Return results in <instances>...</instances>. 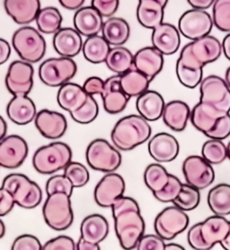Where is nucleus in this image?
Returning a JSON list of instances; mask_svg holds the SVG:
<instances>
[{
  "mask_svg": "<svg viewBox=\"0 0 230 250\" xmlns=\"http://www.w3.org/2000/svg\"><path fill=\"white\" fill-rule=\"evenodd\" d=\"M148 148L150 156L158 163L173 162L180 151L176 137L164 132L154 136L148 143Z\"/></svg>",
  "mask_w": 230,
  "mask_h": 250,
  "instance_id": "nucleus-19",
  "label": "nucleus"
},
{
  "mask_svg": "<svg viewBox=\"0 0 230 250\" xmlns=\"http://www.w3.org/2000/svg\"><path fill=\"white\" fill-rule=\"evenodd\" d=\"M118 0H93L92 6L98 11L102 17H112L119 7Z\"/></svg>",
  "mask_w": 230,
  "mask_h": 250,
  "instance_id": "nucleus-51",
  "label": "nucleus"
},
{
  "mask_svg": "<svg viewBox=\"0 0 230 250\" xmlns=\"http://www.w3.org/2000/svg\"><path fill=\"white\" fill-rule=\"evenodd\" d=\"M164 105L162 95L152 90H148L138 96L136 103L138 113L147 121L159 120L163 115Z\"/></svg>",
  "mask_w": 230,
  "mask_h": 250,
  "instance_id": "nucleus-29",
  "label": "nucleus"
},
{
  "mask_svg": "<svg viewBox=\"0 0 230 250\" xmlns=\"http://www.w3.org/2000/svg\"><path fill=\"white\" fill-rule=\"evenodd\" d=\"M104 81L97 76L89 77L87 81L85 82L83 88L88 95H102L104 91Z\"/></svg>",
  "mask_w": 230,
  "mask_h": 250,
  "instance_id": "nucleus-53",
  "label": "nucleus"
},
{
  "mask_svg": "<svg viewBox=\"0 0 230 250\" xmlns=\"http://www.w3.org/2000/svg\"><path fill=\"white\" fill-rule=\"evenodd\" d=\"M110 44L103 36L94 35L86 40L83 44L82 51L86 60L93 63L100 64L106 61L109 54Z\"/></svg>",
  "mask_w": 230,
  "mask_h": 250,
  "instance_id": "nucleus-35",
  "label": "nucleus"
},
{
  "mask_svg": "<svg viewBox=\"0 0 230 250\" xmlns=\"http://www.w3.org/2000/svg\"><path fill=\"white\" fill-rule=\"evenodd\" d=\"M88 98V94L84 88L74 83H67L61 86L57 96L61 108L70 113L80 109Z\"/></svg>",
  "mask_w": 230,
  "mask_h": 250,
  "instance_id": "nucleus-30",
  "label": "nucleus"
},
{
  "mask_svg": "<svg viewBox=\"0 0 230 250\" xmlns=\"http://www.w3.org/2000/svg\"><path fill=\"white\" fill-rule=\"evenodd\" d=\"M60 3L69 10H79L85 3L84 0H60Z\"/></svg>",
  "mask_w": 230,
  "mask_h": 250,
  "instance_id": "nucleus-56",
  "label": "nucleus"
},
{
  "mask_svg": "<svg viewBox=\"0 0 230 250\" xmlns=\"http://www.w3.org/2000/svg\"><path fill=\"white\" fill-rule=\"evenodd\" d=\"M202 156L210 164H220L228 158V148L221 140L210 139L204 143Z\"/></svg>",
  "mask_w": 230,
  "mask_h": 250,
  "instance_id": "nucleus-40",
  "label": "nucleus"
},
{
  "mask_svg": "<svg viewBox=\"0 0 230 250\" xmlns=\"http://www.w3.org/2000/svg\"><path fill=\"white\" fill-rule=\"evenodd\" d=\"M201 201L200 190L196 188L183 183L182 189L178 196L173 201V204L184 212L194 210Z\"/></svg>",
  "mask_w": 230,
  "mask_h": 250,
  "instance_id": "nucleus-39",
  "label": "nucleus"
},
{
  "mask_svg": "<svg viewBox=\"0 0 230 250\" xmlns=\"http://www.w3.org/2000/svg\"><path fill=\"white\" fill-rule=\"evenodd\" d=\"M176 75L179 82L185 87L193 89L203 81V70H194L187 68L176 62Z\"/></svg>",
  "mask_w": 230,
  "mask_h": 250,
  "instance_id": "nucleus-44",
  "label": "nucleus"
},
{
  "mask_svg": "<svg viewBox=\"0 0 230 250\" xmlns=\"http://www.w3.org/2000/svg\"><path fill=\"white\" fill-rule=\"evenodd\" d=\"M200 102L225 113L230 112V88L221 77L208 76L201 83Z\"/></svg>",
  "mask_w": 230,
  "mask_h": 250,
  "instance_id": "nucleus-12",
  "label": "nucleus"
},
{
  "mask_svg": "<svg viewBox=\"0 0 230 250\" xmlns=\"http://www.w3.org/2000/svg\"><path fill=\"white\" fill-rule=\"evenodd\" d=\"M53 47L62 58L71 59L82 50V37L76 29L61 28L54 34Z\"/></svg>",
  "mask_w": 230,
  "mask_h": 250,
  "instance_id": "nucleus-23",
  "label": "nucleus"
},
{
  "mask_svg": "<svg viewBox=\"0 0 230 250\" xmlns=\"http://www.w3.org/2000/svg\"><path fill=\"white\" fill-rule=\"evenodd\" d=\"M151 42L154 48L162 54L165 56L175 54L181 44L180 33L175 25L162 22L154 29Z\"/></svg>",
  "mask_w": 230,
  "mask_h": 250,
  "instance_id": "nucleus-22",
  "label": "nucleus"
},
{
  "mask_svg": "<svg viewBox=\"0 0 230 250\" xmlns=\"http://www.w3.org/2000/svg\"><path fill=\"white\" fill-rule=\"evenodd\" d=\"M151 131L148 121L140 115H130L115 124L111 137L118 149L130 151L148 140Z\"/></svg>",
  "mask_w": 230,
  "mask_h": 250,
  "instance_id": "nucleus-2",
  "label": "nucleus"
},
{
  "mask_svg": "<svg viewBox=\"0 0 230 250\" xmlns=\"http://www.w3.org/2000/svg\"><path fill=\"white\" fill-rule=\"evenodd\" d=\"M13 250H41L43 246L40 240L33 235H22L16 239L12 246Z\"/></svg>",
  "mask_w": 230,
  "mask_h": 250,
  "instance_id": "nucleus-49",
  "label": "nucleus"
},
{
  "mask_svg": "<svg viewBox=\"0 0 230 250\" xmlns=\"http://www.w3.org/2000/svg\"><path fill=\"white\" fill-rule=\"evenodd\" d=\"M2 188L11 193L17 205L25 209L38 207L43 199L40 187L25 175L13 173L6 176Z\"/></svg>",
  "mask_w": 230,
  "mask_h": 250,
  "instance_id": "nucleus-6",
  "label": "nucleus"
},
{
  "mask_svg": "<svg viewBox=\"0 0 230 250\" xmlns=\"http://www.w3.org/2000/svg\"><path fill=\"white\" fill-rule=\"evenodd\" d=\"M115 232L123 250L136 249L145 232V222L140 209L132 197L121 196L112 206Z\"/></svg>",
  "mask_w": 230,
  "mask_h": 250,
  "instance_id": "nucleus-1",
  "label": "nucleus"
},
{
  "mask_svg": "<svg viewBox=\"0 0 230 250\" xmlns=\"http://www.w3.org/2000/svg\"><path fill=\"white\" fill-rule=\"evenodd\" d=\"M134 56L124 47H115L111 49L106 59V65L110 70L121 76L133 68Z\"/></svg>",
  "mask_w": 230,
  "mask_h": 250,
  "instance_id": "nucleus-36",
  "label": "nucleus"
},
{
  "mask_svg": "<svg viewBox=\"0 0 230 250\" xmlns=\"http://www.w3.org/2000/svg\"><path fill=\"white\" fill-rule=\"evenodd\" d=\"M5 232H6V227H5V224H4V223H3V222L1 221V219H0V239H2V238L4 237Z\"/></svg>",
  "mask_w": 230,
  "mask_h": 250,
  "instance_id": "nucleus-62",
  "label": "nucleus"
},
{
  "mask_svg": "<svg viewBox=\"0 0 230 250\" xmlns=\"http://www.w3.org/2000/svg\"><path fill=\"white\" fill-rule=\"evenodd\" d=\"M33 67L25 61L16 60L9 65L6 76V86L9 93L27 95L33 86Z\"/></svg>",
  "mask_w": 230,
  "mask_h": 250,
  "instance_id": "nucleus-15",
  "label": "nucleus"
},
{
  "mask_svg": "<svg viewBox=\"0 0 230 250\" xmlns=\"http://www.w3.org/2000/svg\"><path fill=\"white\" fill-rule=\"evenodd\" d=\"M208 205L211 212L219 216L230 214V185L221 183L212 188L208 194Z\"/></svg>",
  "mask_w": 230,
  "mask_h": 250,
  "instance_id": "nucleus-34",
  "label": "nucleus"
},
{
  "mask_svg": "<svg viewBox=\"0 0 230 250\" xmlns=\"http://www.w3.org/2000/svg\"><path fill=\"white\" fill-rule=\"evenodd\" d=\"M99 113L98 104L92 95H88L86 104L79 109L71 112L72 119L79 124H89L97 118Z\"/></svg>",
  "mask_w": 230,
  "mask_h": 250,
  "instance_id": "nucleus-42",
  "label": "nucleus"
},
{
  "mask_svg": "<svg viewBox=\"0 0 230 250\" xmlns=\"http://www.w3.org/2000/svg\"><path fill=\"white\" fill-rule=\"evenodd\" d=\"M227 148H228V158L230 159V142L229 143V145H228Z\"/></svg>",
  "mask_w": 230,
  "mask_h": 250,
  "instance_id": "nucleus-64",
  "label": "nucleus"
},
{
  "mask_svg": "<svg viewBox=\"0 0 230 250\" xmlns=\"http://www.w3.org/2000/svg\"><path fill=\"white\" fill-rule=\"evenodd\" d=\"M102 33L110 45L121 47L130 38L131 29L124 19L112 17L104 22Z\"/></svg>",
  "mask_w": 230,
  "mask_h": 250,
  "instance_id": "nucleus-32",
  "label": "nucleus"
},
{
  "mask_svg": "<svg viewBox=\"0 0 230 250\" xmlns=\"http://www.w3.org/2000/svg\"><path fill=\"white\" fill-rule=\"evenodd\" d=\"M121 76H112L104 81V87L102 98L104 108L110 114H118L122 112L127 107L130 97L121 90Z\"/></svg>",
  "mask_w": 230,
  "mask_h": 250,
  "instance_id": "nucleus-20",
  "label": "nucleus"
},
{
  "mask_svg": "<svg viewBox=\"0 0 230 250\" xmlns=\"http://www.w3.org/2000/svg\"><path fill=\"white\" fill-rule=\"evenodd\" d=\"M166 0H141L138 2L137 18L143 27L155 29L163 22Z\"/></svg>",
  "mask_w": 230,
  "mask_h": 250,
  "instance_id": "nucleus-26",
  "label": "nucleus"
},
{
  "mask_svg": "<svg viewBox=\"0 0 230 250\" xmlns=\"http://www.w3.org/2000/svg\"><path fill=\"white\" fill-rule=\"evenodd\" d=\"M28 155L25 140L17 135L5 137L0 141V166L5 169L19 168Z\"/></svg>",
  "mask_w": 230,
  "mask_h": 250,
  "instance_id": "nucleus-16",
  "label": "nucleus"
},
{
  "mask_svg": "<svg viewBox=\"0 0 230 250\" xmlns=\"http://www.w3.org/2000/svg\"><path fill=\"white\" fill-rule=\"evenodd\" d=\"M36 22L41 33H57L61 29L62 16L61 12L55 7H45L39 12Z\"/></svg>",
  "mask_w": 230,
  "mask_h": 250,
  "instance_id": "nucleus-37",
  "label": "nucleus"
},
{
  "mask_svg": "<svg viewBox=\"0 0 230 250\" xmlns=\"http://www.w3.org/2000/svg\"><path fill=\"white\" fill-rule=\"evenodd\" d=\"M188 3L197 10H206L214 4L213 0H189Z\"/></svg>",
  "mask_w": 230,
  "mask_h": 250,
  "instance_id": "nucleus-55",
  "label": "nucleus"
},
{
  "mask_svg": "<svg viewBox=\"0 0 230 250\" xmlns=\"http://www.w3.org/2000/svg\"><path fill=\"white\" fill-rule=\"evenodd\" d=\"M81 238L93 244H99L108 235L109 224L100 214H92L85 218L80 227Z\"/></svg>",
  "mask_w": 230,
  "mask_h": 250,
  "instance_id": "nucleus-31",
  "label": "nucleus"
},
{
  "mask_svg": "<svg viewBox=\"0 0 230 250\" xmlns=\"http://www.w3.org/2000/svg\"><path fill=\"white\" fill-rule=\"evenodd\" d=\"M77 64L69 58H53L45 60L39 68V77L44 84L61 87L77 74Z\"/></svg>",
  "mask_w": 230,
  "mask_h": 250,
  "instance_id": "nucleus-9",
  "label": "nucleus"
},
{
  "mask_svg": "<svg viewBox=\"0 0 230 250\" xmlns=\"http://www.w3.org/2000/svg\"><path fill=\"white\" fill-rule=\"evenodd\" d=\"M191 117V109L188 104L182 101H172L164 105L163 121L170 129L182 132L186 127Z\"/></svg>",
  "mask_w": 230,
  "mask_h": 250,
  "instance_id": "nucleus-28",
  "label": "nucleus"
},
{
  "mask_svg": "<svg viewBox=\"0 0 230 250\" xmlns=\"http://www.w3.org/2000/svg\"><path fill=\"white\" fill-rule=\"evenodd\" d=\"M183 172L187 184L199 190L207 188L215 180L213 168L203 156L192 155L187 157L183 163Z\"/></svg>",
  "mask_w": 230,
  "mask_h": 250,
  "instance_id": "nucleus-14",
  "label": "nucleus"
},
{
  "mask_svg": "<svg viewBox=\"0 0 230 250\" xmlns=\"http://www.w3.org/2000/svg\"><path fill=\"white\" fill-rule=\"evenodd\" d=\"M120 83L121 90L127 96L132 98L138 97L147 92L150 81L147 76L136 70L133 66V68L129 72L121 75Z\"/></svg>",
  "mask_w": 230,
  "mask_h": 250,
  "instance_id": "nucleus-33",
  "label": "nucleus"
},
{
  "mask_svg": "<svg viewBox=\"0 0 230 250\" xmlns=\"http://www.w3.org/2000/svg\"><path fill=\"white\" fill-rule=\"evenodd\" d=\"M4 6L15 22L24 25L36 20L41 10V2L39 0H6Z\"/></svg>",
  "mask_w": 230,
  "mask_h": 250,
  "instance_id": "nucleus-24",
  "label": "nucleus"
},
{
  "mask_svg": "<svg viewBox=\"0 0 230 250\" xmlns=\"http://www.w3.org/2000/svg\"><path fill=\"white\" fill-rule=\"evenodd\" d=\"M226 83H228V85L230 88V66L227 69V72H226Z\"/></svg>",
  "mask_w": 230,
  "mask_h": 250,
  "instance_id": "nucleus-63",
  "label": "nucleus"
},
{
  "mask_svg": "<svg viewBox=\"0 0 230 250\" xmlns=\"http://www.w3.org/2000/svg\"><path fill=\"white\" fill-rule=\"evenodd\" d=\"M15 205L16 202L11 193L4 188H0V217L11 212Z\"/></svg>",
  "mask_w": 230,
  "mask_h": 250,
  "instance_id": "nucleus-52",
  "label": "nucleus"
},
{
  "mask_svg": "<svg viewBox=\"0 0 230 250\" xmlns=\"http://www.w3.org/2000/svg\"><path fill=\"white\" fill-rule=\"evenodd\" d=\"M64 175L71 181L74 188H82L89 181L88 169L81 163L71 162L64 169Z\"/></svg>",
  "mask_w": 230,
  "mask_h": 250,
  "instance_id": "nucleus-43",
  "label": "nucleus"
},
{
  "mask_svg": "<svg viewBox=\"0 0 230 250\" xmlns=\"http://www.w3.org/2000/svg\"><path fill=\"white\" fill-rule=\"evenodd\" d=\"M170 174L158 163L150 164L144 172L145 184L153 193L163 190L169 181Z\"/></svg>",
  "mask_w": 230,
  "mask_h": 250,
  "instance_id": "nucleus-38",
  "label": "nucleus"
},
{
  "mask_svg": "<svg viewBox=\"0 0 230 250\" xmlns=\"http://www.w3.org/2000/svg\"><path fill=\"white\" fill-rule=\"evenodd\" d=\"M44 250H75L77 246L74 240L68 236H59L50 239L43 247Z\"/></svg>",
  "mask_w": 230,
  "mask_h": 250,
  "instance_id": "nucleus-50",
  "label": "nucleus"
},
{
  "mask_svg": "<svg viewBox=\"0 0 230 250\" xmlns=\"http://www.w3.org/2000/svg\"><path fill=\"white\" fill-rule=\"evenodd\" d=\"M88 165L102 172H113L121 166V155L104 139H95L87 150Z\"/></svg>",
  "mask_w": 230,
  "mask_h": 250,
  "instance_id": "nucleus-10",
  "label": "nucleus"
},
{
  "mask_svg": "<svg viewBox=\"0 0 230 250\" xmlns=\"http://www.w3.org/2000/svg\"><path fill=\"white\" fill-rule=\"evenodd\" d=\"M34 120L37 129L45 138L56 140L66 133L68 122L64 115L60 112L42 109Z\"/></svg>",
  "mask_w": 230,
  "mask_h": 250,
  "instance_id": "nucleus-18",
  "label": "nucleus"
},
{
  "mask_svg": "<svg viewBox=\"0 0 230 250\" xmlns=\"http://www.w3.org/2000/svg\"><path fill=\"white\" fill-rule=\"evenodd\" d=\"M212 26L213 21L208 12L193 8L184 13L178 22L179 33L192 42L208 36Z\"/></svg>",
  "mask_w": 230,
  "mask_h": 250,
  "instance_id": "nucleus-13",
  "label": "nucleus"
},
{
  "mask_svg": "<svg viewBox=\"0 0 230 250\" xmlns=\"http://www.w3.org/2000/svg\"><path fill=\"white\" fill-rule=\"evenodd\" d=\"M213 23L219 31L230 33V0H217L213 4Z\"/></svg>",
  "mask_w": 230,
  "mask_h": 250,
  "instance_id": "nucleus-41",
  "label": "nucleus"
},
{
  "mask_svg": "<svg viewBox=\"0 0 230 250\" xmlns=\"http://www.w3.org/2000/svg\"><path fill=\"white\" fill-rule=\"evenodd\" d=\"M220 245L222 246V248L226 250H230V230L228 236L226 237V239L220 243Z\"/></svg>",
  "mask_w": 230,
  "mask_h": 250,
  "instance_id": "nucleus-60",
  "label": "nucleus"
},
{
  "mask_svg": "<svg viewBox=\"0 0 230 250\" xmlns=\"http://www.w3.org/2000/svg\"><path fill=\"white\" fill-rule=\"evenodd\" d=\"M222 50L224 52L225 57L230 61V33H229L223 40Z\"/></svg>",
  "mask_w": 230,
  "mask_h": 250,
  "instance_id": "nucleus-58",
  "label": "nucleus"
},
{
  "mask_svg": "<svg viewBox=\"0 0 230 250\" xmlns=\"http://www.w3.org/2000/svg\"><path fill=\"white\" fill-rule=\"evenodd\" d=\"M77 250H99L100 247L99 244H93L91 242H88L87 240L80 238L77 244Z\"/></svg>",
  "mask_w": 230,
  "mask_h": 250,
  "instance_id": "nucleus-57",
  "label": "nucleus"
},
{
  "mask_svg": "<svg viewBox=\"0 0 230 250\" xmlns=\"http://www.w3.org/2000/svg\"><path fill=\"white\" fill-rule=\"evenodd\" d=\"M230 230V222L224 216L215 214L193 225L187 233V240L193 250H209L220 244Z\"/></svg>",
  "mask_w": 230,
  "mask_h": 250,
  "instance_id": "nucleus-3",
  "label": "nucleus"
},
{
  "mask_svg": "<svg viewBox=\"0 0 230 250\" xmlns=\"http://www.w3.org/2000/svg\"><path fill=\"white\" fill-rule=\"evenodd\" d=\"M222 53V44L213 36H206L186 44L177 62L187 68L203 70V66L218 60Z\"/></svg>",
  "mask_w": 230,
  "mask_h": 250,
  "instance_id": "nucleus-4",
  "label": "nucleus"
},
{
  "mask_svg": "<svg viewBox=\"0 0 230 250\" xmlns=\"http://www.w3.org/2000/svg\"><path fill=\"white\" fill-rule=\"evenodd\" d=\"M184 250V249L182 247L181 245L175 244V243H171V244L165 245L164 250Z\"/></svg>",
  "mask_w": 230,
  "mask_h": 250,
  "instance_id": "nucleus-61",
  "label": "nucleus"
},
{
  "mask_svg": "<svg viewBox=\"0 0 230 250\" xmlns=\"http://www.w3.org/2000/svg\"><path fill=\"white\" fill-rule=\"evenodd\" d=\"M43 213L49 228L59 231L69 228L74 221L70 196L65 193H54L48 196Z\"/></svg>",
  "mask_w": 230,
  "mask_h": 250,
  "instance_id": "nucleus-7",
  "label": "nucleus"
},
{
  "mask_svg": "<svg viewBox=\"0 0 230 250\" xmlns=\"http://www.w3.org/2000/svg\"><path fill=\"white\" fill-rule=\"evenodd\" d=\"M164 240L158 234L143 235L136 247L138 250H164Z\"/></svg>",
  "mask_w": 230,
  "mask_h": 250,
  "instance_id": "nucleus-47",
  "label": "nucleus"
},
{
  "mask_svg": "<svg viewBox=\"0 0 230 250\" xmlns=\"http://www.w3.org/2000/svg\"><path fill=\"white\" fill-rule=\"evenodd\" d=\"M230 136V114L219 119L212 130L208 133V138L224 140Z\"/></svg>",
  "mask_w": 230,
  "mask_h": 250,
  "instance_id": "nucleus-48",
  "label": "nucleus"
},
{
  "mask_svg": "<svg viewBox=\"0 0 230 250\" xmlns=\"http://www.w3.org/2000/svg\"><path fill=\"white\" fill-rule=\"evenodd\" d=\"M104 20L93 6L81 7L74 16V26L80 35L92 37L98 35L103 29Z\"/></svg>",
  "mask_w": 230,
  "mask_h": 250,
  "instance_id": "nucleus-25",
  "label": "nucleus"
},
{
  "mask_svg": "<svg viewBox=\"0 0 230 250\" xmlns=\"http://www.w3.org/2000/svg\"><path fill=\"white\" fill-rule=\"evenodd\" d=\"M164 55L154 47H145L134 56L133 66L151 82L163 69Z\"/></svg>",
  "mask_w": 230,
  "mask_h": 250,
  "instance_id": "nucleus-21",
  "label": "nucleus"
},
{
  "mask_svg": "<svg viewBox=\"0 0 230 250\" xmlns=\"http://www.w3.org/2000/svg\"><path fill=\"white\" fill-rule=\"evenodd\" d=\"M189 225L186 212L176 207H166L156 217L154 228L164 240H172L184 232Z\"/></svg>",
  "mask_w": 230,
  "mask_h": 250,
  "instance_id": "nucleus-11",
  "label": "nucleus"
},
{
  "mask_svg": "<svg viewBox=\"0 0 230 250\" xmlns=\"http://www.w3.org/2000/svg\"><path fill=\"white\" fill-rule=\"evenodd\" d=\"M6 113L17 125H27L36 117L35 104L27 95H16L9 102Z\"/></svg>",
  "mask_w": 230,
  "mask_h": 250,
  "instance_id": "nucleus-27",
  "label": "nucleus"
},
{
  "mask_svg": "<svg viewBox=\"0 0 230 250\" xmlns=\"http://www.w3.org/2000/svg\"><path fill=\"white\" fill-rule=\"evenodd\" d=\"M182 183L180 180L175 175L170 174L169 181L163 190L153 193L156 199L162 203H173L179 195L182 189Z\"/></svg>",
  "mask_w": 230,
  "mask_h": 250,
  "instance_id": "nucleus-45",
  "label": "nucleus"
},
{
  "mask_svg": "<svg viewBox=\"0 0 230 250\" xmlns=\"http://www.w3.org/2000/svg\"><path fill=\"white\" fill-rule=\"evenodd\" d=\"M125 181L121 175L110 172L105 175L94 189V200L99 207H112L115 200L123 196Z\"/></svg>",
  "mask_w": 230,
  "mask_h": 250,
  "instance_id": "nucleus-17",
  "label": "nucleus"
},
{
  "mask_svg": "<svg viewBox=\"0 0 230 250\" xmlns=\"http://www.w3.org/2000/svg\"><path fill=\"white\" fill-rule=\"evenodd\" d=\"M70 147L65 143L55 142L40 147L33 154V168L41 174H53L71 163Z\"/></svg>",
  "mask_w": 230,
  "mask_h": 250,
  "instance_id": "nucleus-5",
  "label": "nucleus"
},
{
  "mask_svg": "<svg viewBox=\"0 0 230 250\" xmlns=\"http://www.w3.org/2000/svg\"><path fill=\"white\" fill-rule=\"evenodd\" d=\"M74 187L71 181L65 175H56L47 181L46 193L50 196L54 193H65L68 196H71Z\"/></svg>",
  "mask_w": 230,
  "mask_h": 250,
  "instance_id": "nucleus-46",
  "label": "nucleus"
},
{
  "mask_svg": "<svg viewBox=\"0 0 230 250\" xmlns=\"http://www.w3.org/2000/svg\"><path fill=\"white\" fill-rule=\"evenodd\" d=\"M12 44L17 54L27 63H36L46 52V42L37 30L30 26L18 29L13 35Z\"/></svg>",
  "mask_w": 230,
  "mask_h": 250,
  "instance_id": "nucleus-8",
  "label": "nucleus"
},
{
  "mask_svg": "<svg viewBox=\"0 0 230 250\" xmlns=\"http://www.w3.org/2000/svg\"><path fill=\"white\" fill-rule=\"evenodd\" d=\"M6 130H7L6 122L5 121V120L0 116V141L5 138Z\"/></svg>",
  "mask_w": 230,
  "mask_h": 250,
  "instance_id": "nucleus-59",
  "label": "nucleus"
},
{
  "mask_svg": "<svg viewBox=\"0 0 230 250\" xmlns=\"http://www.w3.org/2000/svg\"><path fill=\"white\" fill-rule=\"evenodd\" d=\"M11 54V47L6 40L0 38V65L6 63Z\"/></svg>",
  "mask_w": 230,
  "mask_h": 250,
  "instance_id": "nucleus-54",
  "label": "nucleus"
}]
</instances>
